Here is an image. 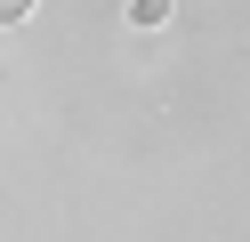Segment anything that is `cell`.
Instances as JSON below:
<instances>
[{"label":"cell","instance_id":"cell-2","mask_svg":"<svg viewBox=\"0 0 250 242\" xmlns=\"http://www.w3.org/2000/svg\"><path fill=\"white\" fill-rule=\"evenodd\" d=\"M0 24H33V0H0Z\"/></svg>","mask_w":250,"mask_h":242},{"label":"cell","instance_id":"cell-1","mask_svg":"<svg viewBox=\"0 0 250 242\" xmlns=\"http://www.w3.org/2000/svg\"><path fill=\"white\" fill-rule=\"evenodd\" d=\"M129 24H137V32H162V24H169V0H137Z\"/></svg>","mask_w":250,"mask_h":242}]
</instances>
